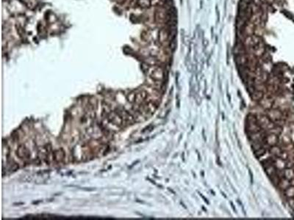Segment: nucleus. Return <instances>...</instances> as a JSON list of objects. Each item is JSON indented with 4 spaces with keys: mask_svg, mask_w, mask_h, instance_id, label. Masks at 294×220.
Wrapping results in <instances>:
<instances>
[{
    "mask_svg": "<svg viewBox=\"0 0 294 220\" xmlns=\"http://www.w3.org/2000/svg\"><path fill=\"white\" fill-rule=\"evenodd\" d=\"M278 186L280 189H283V190H285V189H287L289 186H290V180H288V179L287 178H281L280 179V182H279Z\"/></svg>",
    "mask_w": 294,
    "mask_h": 220,
    "instance_id": "nucleus-20",
    "label": "nucleus"
},
{
    "mask_svg": "<svg viewBox=\"0 0 294 220\" xmlns=\"http://www.w3.org/2000/svg\"><path fill=\"white\" fill-rule=\"evenodd\" d=\"M264 169H265V172H266V173L267 174V175L270 177H273V176L275 175L276 174H277V169L276 168V167L274 166V164H271V165H269V166L266 167Z\"/></svg>",
    "mask_w": 294,
    "mask_h": 220,
    "instance_id": "nucleus-18",
    "label": "nucleus"
},
{
    "mask_svg": "<svg viewBox=\"0 0 294 220\" xmlns=\"http://www.w3.org/2000/svg\"><path fill=\"white\" fill-rule=\"evenodd\" d=\"M265 2L267 3L268 4H270V5H271V4H272L274 2V0H265Z\"/></svg>",
    "mask_w": 294,
    "mask_h": 220,
    "instance_id": "nucleus-33",
    "label": "nucleus"
},
{
    "mask_svg": "<svg viewBox=\"0 0 294 220\" xmlns=\"http://www.w3.org/2000/svg\"><path fill=\"white\" fill-rule=\"evenodd\" d=\"M138 4L140 7H148L151 4V2H150V0H139Z\"/></svg>",
    "mask_w": 294,
    "mask_h": 220,
    "instance_id": "nucleus-27",
    "label": "nucleus"
},
{
    "mask_svg": "<svg viewBox=\"0 0 294 220\" xmlns=\"http://www.w3.org/2000/svg\"><path fill=\"white\" fill-rule=\"evenodd\" d=\"M257 120L259 125L261 126L262 128L263 129H267L268 126L270 123H271V120L269 119V117L267 115H259L257 116Z\"/></svg>",
    "mask_w": 294,
    "mask_h": 220,
    "instance_id": "nucleus-6",
    "label": "nucleus"
},
{
    "mask_svg": "<svg viewBox=\"0 0 294 220\" xmlns=\"http://www.w3.org/2000/svg\"><path fill=\"white\" fill-rule=\"evenodd\" d=\"M284 175L285 178L288 179V180H291V179L294 178V171L293 170L287 168V169L284 170Z\"/></svg>",
    "mask_w": 294,
    "mask_h": 220,
    "instance_id": "nucleus-23",
    "label": "nucleus"
},
{
    "mask_svg": "<svg viewBox=\"0 0 294 220\" xmlns=\"http://www.w3.org/2000/svg\"><path fill=\"white\" fill-rule=\"evenodd\" d=\"M170 38V35H169V32L168 30H160L159 32V39L161 43H165Z\"/></svg>",
    "mask_w": 294,
    "mask_h": 220,
    "instance_id": "nucleus-15",
    "label": "nucleus"
},
{
    "mask_svg": "<svg viewBox=\"0 0 294 220\" xmlns=\"http://www.w3.org/2000/svg\"><path fill=\"white\" fill-rule=\"evenodd\" d=\"M19 164L14 163L13 165H12L11 168H10V170H11L12 172H15V171H16L18 169H19Z\"/></svg>",
    "mask_w": 294,
    "mask_h": 220,
    "instance_id": "nucleus-30",
    "label": "nucleus"
},
{
    "mask_svg": "<svg viewBox=\"0 0 294 220\" xmlns=\"http://www.w3.org/2000/svg\"><path fill=\"white\" fill-rule=\"evenodd\" d=\"M254 89H255V90L261 91V92H265L267 91V86H266L265 84H254Z\"/></svg>",
    "mask_w": 294,
    "mask_h": 220,
    "instance_id": "nucleus-25",
    "label": "nucleus"
},
{
    "mask_svg": "<svg viewBox=\"0 0 294 220\" xmlns=\"http://www.w3.org/2000/svg\"><path fill=\"white\" fill-rule=\"evenodd\" d=\"M267 131L263 128L262 130L255 132V133H249V139L252 142H263L265 140L266 136H267Z\"/></svg>",
    "mask_w": 294,
    "mask_h": 220,
    "instance_id": "nucleus-2",
    "label": "nucleus"
},
{
    "mask_svg": "<svg viewBox=\"0 0 294 220\" xmlns=\"http://www.w3.org/2000/svg\"><path fill=\"white\" fill-rule=\"evenodd\" d=\"M269 148H270V147L267 145V144L266 143V142H265L264 146H263L262 148H260V149L257 150V151H254V156H255V157L257 158V159H260L262 156H264V155L266 154V153L268 152V151H269Z\"/></svg>",
    "mask_w": 294,
    "mask_h": 220,
    "instance_id": "nucleus-12",
    "label": "nucleus"
},
{
    "mask_svg": "<svg viewBox=\"0 0 294 220\" xmlns=\"http://www.w3.org/2000/svg\"><path fill=\"white\" fill-rule=\"evenodd\" d=\"M16 154L20 159H29L30 158V151L27 150L25 145H21L16 151Z\"/></svg>",
    "mask_w": 294,
    "mask_h": 220,
    "instance_id": "nucleus-9",
    "label": "nucleus"
},
{
    "mask_svg": "<svg viewBox=\"0 0 294 220\" xmlns=\"http://www.w3.org/2000/svg\"><path fill=\"white\" fill-rule=\"evenodd\" d=\"M266 115L269 118V119L271 120V121H274V122H277V121L280 120H282V114L280 112V110H277L275 108L273 109H270V110H268L267 113H266Z\"/></svg>",
    "mask_w": 294,
    "mask_h": 220,
    "instance_id": "nucleus-4",
    "label": "nucleus"
},
{
    "mask_svg": "<svg viewBox=\"0 0 294 220\" xmlns=\"http://www.w3.org/2000/svg\"><path fill=\"white\" fill-rule=\"evenodd\" d=\"M112 122L117 126H121L122 124V118L119 115H114L112 118Z\"/></svg>",
    "mask_w": 294,
    "mask_h": 220,
    "instance_id": "nucleus-24",
    "label": "nucleus"
},
{
    "mask_svg": "<svg viewBox=\"0 0 294 220\" xmlns=\"http://www.w3.org/2000/svg\"><path fill=\"white\" fill-rule=\"evenodd\" d=\"M263 128H261V126L259 125L257 122L249 123H248V126H247V130L249 132V133H255V132L260 131Z\"/></svg>",
    "mask_w": 294,
    "mask_h": 220,
    "instance_id": "nucleus-13",
    "label": "nucleus"
},
{
    "mask_svg": "<svg viewBox=\"0 0 294 220\" xmlns=\"http://www.w3.org/2000/svg\"><path fill=\"white\" fill-rule=\"evenodd\" d=\"M269 152L271 153V154L272 156H275V157H278L279 155L280 154V153L282 152L281 148L279 146H277V145H274V146H271V148H269Z\"/></svg>",
    "mask_w": 294,
    "mask_h": 220,
    "instance_id": "nucleus-21",
    "label": "nucleus"
},
{
    "mask_svg": "<svg viewBox=\"0 0 294 220\" xmlns=\"http://www.w3.org/2000/svg\"><path fill=\"white\" fill-rule=\"evenodd\" d=\"M274 164L277 169V170H282L286 167V163L283 159H280V158H276Z\"/></svg>",
    "mask_w": 294,
    "mask_h": 220,
    "instance_id": "nucleus-17",
    "label": "nucleus"
},
{
    "mask_svg": "<svg viewBox=\"0 0 294 220\" xmlns=\"http://www.w3.org/2000/svg\"><path fill=\"white\" fill-rule=\"evenodd\" d=\"M148 95V92L146 90H142L139 92L138 93L136 94L135 96V102L137 104H141L145 100L147 99Z\"/></svg>",
    "mask_w": 294,
    "mask_h": 220,
    "instance_id": "nucleus-10",
    "label": "nucleus"
},
{
    "mask_svg": "<svg viewBox=\"0 0 294 220\" xmlns=\"http://www.w3.org/2000/svg\"><path fill=\"white\" fill-rule=\"evenodd\" d=\"M150 77L154 80L161 81L164 78V71L160 67H152L148 70Z\"/></svg>",
    "mask_w": 294,
    "mask_h": 220,
    "instance_id": "nucleus-1",
    "label": "nucleus"
},
{
    "mask_svg": "<svg viewBox=\"0 0 294 220\" xmlns=\"http://www.w3.org/2000/svg\"><path fill=\"white\" fill-rule=\"evenodd\" d=\"M278 157L280 158V159H283V160H285V159H287V157H288V154H287V153L285 152V151H282V152L280 153V154L279 155Z\"/></svg>",
    "mask_w": 294,
    "mask_h": 220,
    "instance_id": "nucleus-29",
    "label": "nucleus"
},
{
    "mask_svg": "<svg viewBox=\"0 0 294 220\" xmlns=\"http://www.w3.org/2000/svg\"><path fill=\"white\" fill-rule=\"evenodd\" d=\"M53 157H54V160L57 162H60L64 159L65 157V152L62 148L57 150V151H54L53 153Z\"/></svg>",
    "mask_w": 294,
    "mask_h": 220,
    "instance_id": "nucleus-14",
    "label": "nucleus"
},
{
    "mask_svg": "<svg viewBox=\"0 0 294 220\" xmlns=\"http://www.w3.org/2000/svg\"><path fill=\"white\" fill-rule=\"evenodd\" d=\"M260 107L266 110H269L272 108L273 107V100L272 97H270L269 95H264L263 98L259 101Z\"/></svg>",
    "mask_w": 294,
    "mask_h": 220,
    "instance_id": "nucleus-5",
    "label": "nucleus"
},
{
    "mask_svg": "<svg viewBox=\"0 0 294 220\" xmlns=\"http://www.w3.org/2000/svg\"><path fill=\"white\" fill-rule=\"evenodd\" d=\"M135 96L136 94H135L134 92H132V93L129 94L128 96H127V99L130 101V103H133L135 101Z\"/></svg>",
    "mask_w": 294,
    "mask_h": 220,
    "instance_id": "nucleus-28",
    "label": "nucleus"
},
{
    "mask_svg": "<svg viewBox=\"0 0 294 220\" xmlns=\"http://www.w3.org/2000/svg\"><path fill=\"white\" fill-rule=\"evenodd\" d=\"M249 4H250L245 2L243 0H240L238 3V10H245L249 7Z\"/></svg>",
    "mask_w": 294,
    "mask_h": 220,
    "instance_id": "nucleus-26",
    "label": "nucleus"
},
{
    "mask_svg": "<svg viewBox=\"0 0 294 220\" xmlns=\"http://www.w3.org/2000/svg\"><path fill=\"white\" fill-rule=\"evenodd\" d=\"M243 1H245V2L248 3V4H250L251 2H252V0H243Z\"/></svg>",
    "mask_w": 294,
    "mask_h": 220,
    "instance_id": "nucleus-34",
    "label": "nucleus"
},
{
    "mask_svg": "<svg viewBox=\"0 0 294 220\" xmlns=\"http://www.w3.org/2000/svg\"><path fill=\"white\" fill-rule=\"evenodd\" d=\"M285 195L288 198H294V186H289L287 189H285Z\"/></svg>",
    "mask_w": 294,
    "mask_h": 220,
    "instance_id": "nucleus-22",
    "label": "nucleus"
},
{
    "mask_svg": "<svg viewBox=\"0 0 294 220\" xmlns=\"http://www.w3.org/2000/svg\"><path fill=\"white\" fill-rule=\"evenodd\" d=\"M264 95L265 94L263 92L255 90L252 94H251V98L254 101H258L259 102L264 97Z\"/></svg>",
    "mask_w": 294,
    "mask_h": 220,
    "instance_id": "nucleus-19",
    "label": "nucleus"
},
{
    "mask_svg": "<svg viewBox=\"0 0 294 220\" xmlns=\"http://www.w3.org/2000/svg\"><path fill=\"white\" fill-rule=\"evenodd\" d=\"M264 27H265V22H263L260 23L258 25L255 26L254 35L259 36V37H262L263 33H264Z\"/></svg>",
    "mask_w": 294,
    "mask_h": 220,
    "instance_id": "nucleus-16",
    "label": "nucleus"
},
{
    "mask_svg": "<svg viewBox=\"0 0 294 220\" xmlns=\"http://www.w3.org/2000/svg\"><path fill=\"white\" fill-rule=\"evenodd\" d=\"M44 148H45V150H46V151L47 153H49V152H51V145H50V144H47V145H45Z\"/></svg>",
    "mask_w": 294,
    "mask_h": 220,
    "instance_id": "nucleus-31",
    "label": "nucleus"
},
{
    "mask_svg": "<svg viewBox=\"0 0 294 220\" xmlns=\"http://www.w3.org/2000/svg\"><path fill=\"white\" fill-rule=\"evenodd\" d=\"M279 138H278V135L275 134V133H268L267 136L265 138L264 142L267 144L271 148V146H274V145H276L278 142Z\"/></svg>",
    "mask_w": 294,
    "mask_h": 220,
    "instance_id": "nucleus-8",
    "label": "nucleus"
},
{
    "mask_svg": "<svg viewBox=\"0 0 294 220\" xmlns=\"http://www.w3.org/2000/svg\"><path fill=\"white\" fill-rule=\"evenodd\" d=\"M235 61L238 66H246L248 63V56L247 54H238L235 57Z\"/></svg>",
    "mask_w": 294,
    "mask_h": 220,
    "instance_id": "nucleus-7",
    "label": "nucleus"
},
{
    "mask_svg": "<svg viewBox=\"0 0 294 220\" xmlns=\"http://www.w3.org/2000/svg\"><path fill=\"white\" fill-rule=\"evenodd\" d=\"M263 40L262 38V37H259V36L255 35H252L247 36L244 40H243V42L245 47H252L254 45H256L258 43H260Z\"/></svg>",
    "mask_w": 294,
    "mask_h": 220,
    "instance_id": "nucleus-3",
    "label": "nucleus"
},
{
    "mask_svg": "<svg viewBox=\"0 0 294 220\" xmlns=\"http://www.w3.org/2000/svg\"><path fill=\"white\" fill-rule=\"evenodd\" d=\"M252 2L254 3V4H257V5H261L263 3V1L262 0H252Z\"/></svg>",
    "mask_w": 294,
    "mask_h": 220,
    "instance_id": "nucleus-32",
    "label": "nucleus"
},
{
    "mask_svg": "<svg viewBox=\"0 0 294 220\" xmlns=\"http://www.w3.org/2000/svg\"><path fill=\"white\" fill-rule=\"evenodd\" d=\"M254 29H255V25H254L253 23H251V22L248 21V22L246 23V24L245 25L243 31L244 32V33L246 35V36H250L254 34Z\"/></svg>",
    "mask_w": 294,
    "mask_h": 220,
    "instance_id": "nucleus-11",
    "label": "nucleus"
}]
</instances>
